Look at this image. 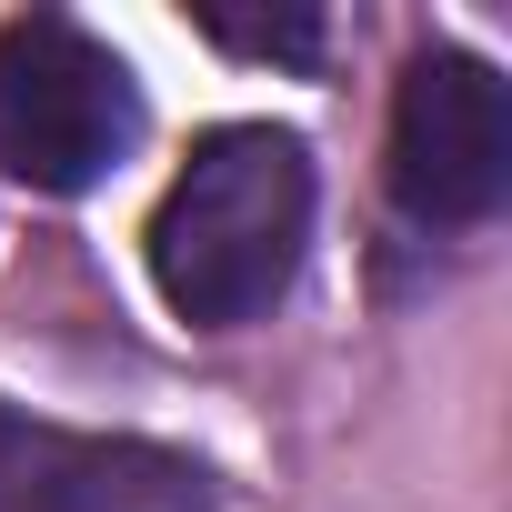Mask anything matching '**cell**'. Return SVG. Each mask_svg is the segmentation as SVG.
Segmentation results:
<instances>
[{
    "mask_svg": "<svg viewBox=\"0 0 512 512\" xmlns=\"http://www.w3.org/2000/svg\"><path fill=\"white\" fill-rule=\"evenodd\" d=\"M312 251V151L272 121H221L191 141L151 211V282L191 332L262 322Z\"/></svg>",
    "mask_w": 512,
    "mask_h": 512,
    "instance_id": "6da1fadb",
    "label": "cell"
},
{
    "mask_svg": "<svg viewBox=\"0 0 512 512\" xmlns=\"http://www.w3.org/2000/svg\"><path fill=\"white\" fill-rule=\"evenodd\" d=\"M141 91L111 41H91L61 11H31L0 31V171L31 191H91L131 161Z\"/></svg>",
    "mask_w": 512,
    "mask_h": 512,
    "instance_id": "7a4b0ae2",
    "label": "cell"
},
{
    "mask_svg": "<svg viewBox=\"0 0 512 512\" xmlns=\"http://www.w3.org/2000/svg\"><path fill=\"white\" fill-rule=\"evenodd\" d=\"M392 201L422 231H472L512 201V91L472 51H412L392 91Z\"/></svg>",
    "mask_w": 512,
    "mask_h": 512,
    "instance_id": "3957f363",
    "label": "cell"
},
{
    "mask_svg": "<svg viewBox=\"0 0 512 512\" xmlns=\"http://www.w3.org/2000/svg\"><path fill=\"white\" fill-rule=\"evenodd\" d=\"M0 512H211V472L171 442L71 432L0 402Z\"/></svg>",
    "mask_w": 512,
    "mask_h": 512,
    "instance_id": "277c9868",
    "label": "cell"
},
{
    "mask_svg": "<svg viewBox=\"0 0 512 512\" xmlns=\"http://www.w3.org/2000/svg\"><path fill=\"white\" fill-rule=\"evenodd\" d=\"M201 31L221 51H251V61H312L322 51V21L312 11H282V21H241V11H201Z\"/></svg>",
    "mask_w": 512,
    "mask_h": 512,
    "instance_id": "5b68a950",
    "label": "cell"
}]
</instances>
